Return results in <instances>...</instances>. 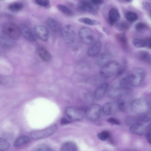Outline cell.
Returning a JSON list of instances; mask_svg holds the SVG:
<instances>
[{
	"instance_id": "cell-31",
	"label": "cell",
	"mask_w": 151,
	"mask_h": 151,
	"mask_svg": "<svg viewBox=\"0 0 151 151\" xmlns=\"http://www.w3.org/2000/svg\"><path fill=\"white\" fill-rule=\"evenodd\" d=\"M14 41L3 34L1 37V44L5 47H7L13 45L14 43Z\"/></svg>"
},
{
	"instance_id": "cell-13",
	"label": "cell",
	"mask_w": 151,
	"mask_h": 151,
	"mask_svg": "<svg viewBox=\"0 0 151 151\" xmlns=\"http://www.w3.org/2000/svg\"><path fill=\"white\" fill-rule=\"evenodd\" d=\"M47 24L50 30L56 33H61L62 27L60 23L56 19L48 18L46 21Z\"/></svg>"
},
{
	"instance_id": "cell-46",
	"label": "cell",
	"mask_w": 151,
	"mask_h": 151,
	"mask_svg": "<svg viewBox=\"0 0 151 151\" xmlns=\"http://www.w3.org/2000/svg\"><path fill=\"white\" fill-rule=\"evenodd\" d=\"M107 121L111 124L116 125H119L120 124L119 121L118 119L114 118H109L107 119Z\"/></svg>"
},
{
	"instance_id": "cell-24",
	"label": "cell",
	"mask_w": 151,
	"mask_h": 151,
	"mask_svg": "<svg viewBox=\"0 0 151 151\" xmlns=\"http://www.w3.org/2000/svg\"><path fill=\"white\" fill-rule=\"evenodd\" d=\"M60 149L61 151H77L78 148L74 142L68 141L62 145Z\"/></svg>"
},
{
	"instance_id": "cell-6",
	"label": "cell",
	"mask_w": 151,
	"mask_h": 151,
	"mask_svg": "<svg viewBox=\"0 0 151 151\" xmlns=\"http://www.w3.org/2000/svg\"><path fill=\"white\" fill-rule=\"evenodd\" d=\"M79 36L82 42L86 45H91L94 40V32L91 29L87 27H83L80 29Z\"/></svg>"
},
{
	"instance_id": "cell-50",
	"label": "cell",
	"mask_w": 151,
	"mask_h": 151,
	"mask_svg": "<svg viewBox=\"0 0 151 151\" xmlns=\"http://www.w3.org/2000/svg\"><path fill=\"white\" fill-rule=\"evenodd\" d=\"M91 1L95 5L98 6L102 4L104 0H91Z\"/></svg>"
},
{
	"instance_id": "cell-20",
	"label": "cell",
	"mask_w": 151,
	"mask_h": 151,
	"mask_svg": "<svg viewBox=\"0 0 151 151\" xmlns=\"http://www.w3.org/2000/svg\"><path fill=\"white\" fill-rule=\"evenodd\" d=\"M116 106V104L113 102L109 101L105 103L103 106L102 110L104 114L107 116L113 114L115 111Z\"/></svg>"
},
{
	"instance_id": "cell-33",
	"label": "cell",
	"mask_w": 151,
	"mask_h": 151,
	"mask_svg": "<svg viewBox=\"0 0 151 151\" xmlns=\"http://www.w3.org/2000/svg\"><path fill=\"white\" fill-rule=\"evenodd\" d=\"M127 59L124 58L123 59L119 67L118 71L116 73L117 76H119L123 74L125 71L127 66Z\"/></svg>"
},
{
	"instance_id": "cell-42",
	"label": "cell",
	"mask_w": 151,
	"mask_h": 151,
	"mask_svg": "<svg viewBox=\"0 0 151 151\" xmlns=\"http://www.w3.org/2000/svg\"><path fill=\"white\" fill-rule=\"evenodd\" d=\"M98 138L101 140H106L110 137L109 133L107 131H104L97 134Z\"/></svg>"
},
{
	"instance_id": "cell-28",
	"label": "cell",
	"mask_w": 151,
	"mask_h": 151,
	"mask_svg": "<svg viewBox=\"0 0 151 151\" xmlns=\"http://www.w3.org/2000/svg\"><path fill=\"white\" fill-rule=\"evenodd\" d=\"M78 21L82 23L90 25H99L100 23V21L98 20L87 17L80 18L78 19Z\"/></svg>"
},
{
	"instance_id": "cell-8",
	"label": "cell",
	"mask_w": 151,
	"mask_h": 151,
	"mask_svg": "<svg viewBox=\"0 0 151 151\" xmlns=\"http://www.w3.org/2000/svg\"><path fill=\"white\" fill-rule=\"evenodd\" d=\"M102 111V108L99 105L92 104L86 108L85 114L88 119L96 121L99 117Z\"/></svg>"
},
{
	"instance_id": "cell-1",
	"label": "cell",
	"mask_w": 151,
	"mask_h": 151,
	"mask_svg": "<svg viewBox=\"0 0 151 151\" xmlns=\"http://www.w3.org/2000/svg\"><path fill=\"white\" fill-rule=\"evenodd\" d=\"M144 70L139 67L132 69L131 73L127 76L133 87H137L141 84L145 77Z\"/></svg>"
},
{
	"instance_id": "cell-5",
	"label": "cell",
	"mask_w": 151,
	"mask_h": 151,
	"mask_svg": "<svg viewBox=\"0 0 151 151\" xmlns=\"http://www.w3.org/2000/svg\"><path fill=\"white\" fill-rule=\"evenodd\" d=\"M58 128L57 125L55 124L44 129L32 131L30 133V136L34 139L43 138L53 134L57 131Z\"/></svg>"
},
{
	"instance_id": "cell-48",
	"label": "cell",
	"mask_w": 151,
	"mask_h": 151,
	"mask_svg": "<svg viewBox=\"0 0 151 151\" xmlns=\"http://www.w3.org/2000/svg\"><path fill=\"white\" fill-rule=\"evenodd\" d=\"M145 100L148 108H151V93L147 95Z\"/></svg>"
},
{
	"instance_id": "cell-12",
	"label": "cell",
	"mask_w": 151,
	"mask_h": 151,
	"mask_svg": "<svg viewBox=\"0 0 151 151\" xmlns=\"http://www.w3.org/2000/svg\"><path fill=\"white\" fill-rule=\"evenodd\" d=\"M117 102L118 108L121 111H126L128 109L129 99L126 94H120L118 97Z\"/></svg>"
},
{
	"instance_id": "cell-15",
	"label": "cell",
	"mask_w": 151,
	"mask_h": 151,
	"mask_svg": "<svg viewBox=\"0 0 151 151\" xmlns=\"http://www.w3.org/2000/svg\"><path fill=\"white\" fill-rule=\"evenodd\" d=\"M120 15L119 11L116 8H113L109 10L108 15V22L109 24L113 26L119 20Z\"/></svg>"
},
{
	"instance_id": "cell-23",
	"label": "cell",
	"mask_w": 151,
	"mask_h": 151,
	"mask_svg": "<svg viewBox=\"0 0 151 151\" xmlns=\"http://www.w3.org/2000/svg\"><path fill=\"white\" fill-rule=\"evenodd\" d=\"M116 37L123 48L124 50H127L129 48V45L125 34L124 32L118 33L116 35Z\"/></svg>"
},
{
	"instance_id": "cell-39",
	"label": "cell",
	"mask_w": 151,
	"mask_h": 151,
	"mask_svg": "<svg viewBox=\"0 0 151 151\" xmlns=\"http://www.w3.org/2000/svg\"><path fill=\"white\" fill-rule=\"evenodd\" d=\"M125 122L127 125L130 126L138 123V120L135 118L131 116L126 117Z\"/></svg>"
},
{
	"instance_id": "cell-44",
	"label": "cell",
	"mask_w": 151,
	"mask_h": 151,
	"mask_svg": "<svg viewBox=\"0 0 151 151\" xmlns=\"http://www.w3.org/2000/svg\"><path fill=\"white\" fill-rule=\"evenodd\" d=\"M35 1L38 5L45 7L48 6L50 3L49 0H35Z\"/></svg>"
},
{
	"instance_id": "cell-45",
	"label": "cell",
	"mask_w": 151,
	"mask_h": 151,
	"mask_svg": "<svg viewBox=\"0 0 151 151\" xmlns=\"http://www.w3.org/2000/svg\"><path fill=\"white\" fill-rule=\"evenodd\" d=\"M142 7L145 10H149L151 8V0H145L142 3Z\"/></svg>"
},
{
	"instance_id": "cell-36",
	"label": "cell",
	"mask_w": 151,
	"mask_h": 151,
	"mask_svg": "<svg viewBox=\"0 0 151 151\" xmlns=\"http://www.w3.org/2000/svg\"><path fill=\"white\" fill-rule=\"evenodd\" d=\"M107 53L110 55H115L117 53L116 48L111 44L108 43L106 46Z\"/></svg>"
},
{
	"instance_id": "cell-43",
	"label": "cell",
	"mask_w": 151,
	"mask_h": 151,
	"mask_svg": "<svg viewBox=\"0 0 151 151\" xmlns=\"http://www.w3.org/2000/svg\"><path fill=\"white\" fill-rule=\"evenodd\" d=\"M35 150L41 151L53 150L48 145L43 143L41 144L37 145L35 148Z\"/></svg>"
},
{
	"instance_id": "cell-14",
	"label": "cell",
	"mask_w": 151,
	"mask_h": 151,
	"mask_svg": "<svg viewBox=\"0 0 151 151\" xmlns=\"http://www.w3.org/2000/svg\"><path fill=\"white\" fill-rule=\"evenodd\" d=\"M137 58L139 61L151 66V53L146 50H140L136 54Z\"/></svg>"
},
{
	"instance_id": "cell-41",
	"label": "cell",
	"mask_w": 151,
	"mask_h": 151,
	"mask_svg": "<svg viewBox=\"0 0 151 151\" xmlns=\"http://www.w3.org/2000/svg\"><path fill=\"white\" fill-rule=\"evenodd\" d=\"M145 134L147 141L149 143L151 144V123L146 127Z\"/></svg>"
},
{
	"instance_id": "cell-16",
	"label": "cell",
	"mask_w": 151,
	"mask_h": 151,
	"mask_svg": "<svg viewBox=\"0 0 151 151\" xmlns=\"http://www.w3.org/2000/svg\"><path fill=\"white\" fill-rule=\"evenodd\" d=\"M21 34L27 40L31 42L35 41V36L30 28L25 24L21 25L20 28Z\"/></svg>"
},
{
	"instance_id": "cell-49",
	"label": "cell",
	"mask_w": 151,
	"mask_h": 151,
	"mask_svg": "<svg viewBox=\"0 0 151 151\" xmlns=\"http://www.w3.org/2000/svg\"><path fill=\"white\" fill-rule=\"evenodd\" d=\"M71 120L68 119L65 117H62L60 119V123L62 124L66 125L70 124Z\"/></svg>"
},
{
	"instance_id": "cell-35",
	"label": "cell",
	"mask_w": 151,
	"mask_h": 151,
	"mask_svg": "<svg viewBox=\"0 0 151 151\" xmlns=\"http://www.w3.org/2000/svg\"><path fill=\"white\" fill-rule=\"evenodd\" d=\"M125 18L129 22H134L138 19V16L135 12L132 11L127 12L125 14Z\"/></svg>"
},
{
	"instance_id": "cell-17",
	"label": "cell",
	"mask_w": 151,
	"mask_h": 151,
	"mask_svg": "<svg viewBox=\"0 0 151 151\" xmlns=\"http://www.w3.org/2000/svg\"><path fill=\"white\" fill-rule=\"evenodd\" d=\"M102 47V43L100 41L94 42L90 47L88 51V54L90 57L97 55L100 52Z\"/></svg>"
},
{
	"instance_id": "cell-32",
	"label": "cell",
	"mask_w": 151,
	"mask_h": 151,
	"mask_svg": "<svg viewBox=\"0 0 151 151\" xmlns=\"http://www.w3.org/2000/svg\"><path fill=\"white\" fill-rule=\"evenodd\" d=\"M57 7L61 12L66 16H70L73 14L72 11L65 5L60 4L57 5Z\"/></svg>"
},
{
	"instance_id": "cell-47",
	"label": "cell",
	"mask_w": 151,
	"mask_h": 151,
	"mask_svg": "<svg viewBox=\"0 0 151 151\" xmlns=\"http://www.w3.org/2000/svg\"><path fill=\"white\" fill-rule=\"evenodd\" d=\"M145 47L151 49V37L144 39Z\"/></svg>"
},
{
	"instance_id": "cell-30",
	"label": "cell",
	"mask_w": 151,
	"mask_h": 151,
	"mask_svg": "<svg viewBox=\"0 0 151 151\" xmlns=\"http://www.w3.org/2000/svg\"><path fill=\"white\" fill-rule=\"evenodd\" d=\"M139 119L143 122H151V110H147L140 114Z\"/></svg>"
},
{
	"instance_id": "cell-27",
	"label": "cell",
	"mask_w": 151,
	"mask_h": 151,
	"mask_svg": "<svg viewBox=\"0 0 151 151\" xmlns=\"http://www.w3.org/2000/svg\"><path fill=\"white\" fill-rule=\"evenodd\" d=\"M115 27L118 31L124 32L127 30L129 28L130 24L128 22L125 21L118 22L115 24Z\"/></svg>"
},
{
	"instance_id": "cell-18",
	"label": "cell",
	"mask_w": 151,
	"mask_h": 151,
	"mask_svg": "<svg viewBox=\"0 0 151 151\" xmlns=\"http://www.w3.org/2000/svg\"><path fill=\"white\" fill-rule=\"evenodd\" d=\"M110 55L107 53H101L98 55L95 59V63L99 67H103L109 62Z\"/></svg>"
},
{
	"instance_id": "cell-40",
	"label": "cell",
	"mask_w": 151,
	"mask_h": 151,
	"mask_svg": "<svg viewBox=\"0 0 151 151\" xmlns=\"http://www.w3.org/2000/svg\"><path fill=\"white\" fill-rule=\"evenodd\" d=\"M148 27L147 25L145 23L140 22L137 23L134 27L135 29L137 31L141 32L146 30Z\"/></svg>"
},
{
	"instance_id": "cell-9",
	"label": "cell",
	"mask_w": 151,
	"mask_h": 151,
	"mask_svg": "<svg viewBox=\"0 0 151 151\" xmlns=\"http://www.w3.org/2000/svg\"><path fill=\"white\" fill-rule=\"evenodd\" d=\"M65 114L68 118L70 120L80 121L83 119L84 112L81 109L72 107H67L65 109Z\"/></svg>"
},
{
	"instance_id": "cell-21",
	"label": "cell",
	"mask_w": 151,
	"mask_h": 151,
	"mask_svg": "<svg viewBox=\"0 0 151 151\" xmlns=\"http://www.w3.org/2000/svg\"><path fill=\"white\" fill-rule=\"evenodd\" d=\"M38 55L43 61L48 62L50 61L52 59V56L49 51L45 48L43 47H39L37 50Z\"/></svg>"
},
{
	"instance_id": "cell-29",
	"label": "cell",
	"mask_w": 151,
	"mask_h": 151,
	"mask_svg": "<svg viewBox=\"0 0 151 151\" xmlns=\"http://www.w3.org/2000/svg\"><path fill=\"white\" fill-rule=\"evenodd\" d=\"M121 88L119 85H114L112 86L108 91L109 96L112 98L118 97L121 94Z\"/></svg>"
},
{
	"instance_id": "cell-19",
	"label": "cell",
	"mask_w": 151,
	"mask_h": 151,
	"mask_svg": "<svg viewBox=\"0 0 151 151\" xmlns=\"http://www.w3.org/2000/svg\"><path fill=\"white\" fill-rule=\"evenodd\" d=\"M146 127L143 124L139 123L130 127L129 131L132 133L139 135H142L145 132Z\"/></svg>"
},
{
	"instance_id": "cell-53",
	"label": "cell",
	"mask_w": 151,
	"mask_h": 151,
	"mask_svg": "<svg viewBox=\"0 0 151 151\" xmlns=\"http://www.w3.org/2000/svg\"><path fill=\"white\" fill-rule=\"evenodd\" d=\"M127 1L128 2H131L132 1V0H124Z\"/></svg>"
},
{
	"instance_id": "cell-26",
	"label": "cell",
	"mask_w": 151,
	"mask_h": 151,
	"mask_svg": "<svg viewBox=\"0 0 151 151\" xmlns=\"http://www.w3.org/2000/svg\"><path fill=\"white\" fill-rule=\"evenodd\" d=\"M30 139L28 137L22 136L19 137L15 141L14 145L15 147H18L29 142Z\"/></svg>"
},
{
	"instance_id": "cell-7",
	"label": "cell",
	"mask_w": 151,
	"mask_h": 151,
	"mask_svg": "<svg viewBox=\"0 0 151 151\" xmlns=\"http://www.w3.org/2000/svg\"><path fill=\"white\" fill-rule=\"evenodd\" d=\"M65 42L68 44L73 43L76 39V34L73 27L67 24L63 27L61 33Z\"/></svg>"
},
{
	"instance_id": "cell-52",
	"label": "cell",
	"mask_w": 151,
	"mask_h": 151,
	"mask_svg": "<svg viewBox=\"0 0 151 151\" xmlns=\"http://www.w3.org/2000/svg\"><path fill=\"white\" fill-rule=\"evenodd\" d=\"M149 14L150 17H151V8L149 10Z\"/></svg>"
},
{
	"instance_id": "cell-10",
	"label": "cell",
	"mask_w": 151,
	"mask_h": 151,
	"mask_svg": "<svg viewBox=\"0 0 151 151\" xmlns=\"http://www.w3.org/2000/svg\"><path fill=\"white\" fill-rule=\"evenodd\" d=\"M132 110L137 114H141L147 110L148 108L145 100L141 98L133 100L130 104Z\"/></svg>"
},
{
	"instance_id": "cell-38",
	"label": "cell",
	"mask_w": 151,
	"mask_h": 151,
	"mask_svg": "<svg viewBox=\"0 0 151 151\" xmlns=\"http://www.w3.org/2000/svg\"><path fill=\"white\" fill-rule=\"evenodd\" d=\"M133 43L137 48H141L145 47L144 39L135 38L133 40Z\"/></svg>"
},
{
	"instance_id": "cell-25",
	"label": "cell",
	"mask_w": 151,
	"mask_h": 151,
	"mask_svg": "<svg viewBox=\"0 0 151 151\" xmlns=\"http://www.w3.org/2000/svg\"><path fill=\"white\" fill-rule=\"evenodd\" d=\"M119 85L122 89L125 91H130L132 87L127 76L121 79L119 83Z\"/></svg>"
},
{
	"instance_id": "cell-2",
	"label": "cell",
	"mask_w": 151,
	"mask_h": 151,
	"mask_svg": "<svg viewBox=\"0 0 151 151\" xmlns=\"http://www.w3.org/2000/svg\"><path fill=\"white\" fill-rule=\"evenodd\" d=\"M2 31L3 34L14 40L19 39L21 34L20 28L11 22L4 24L2 26Z\"/></svg>"
},
{
	"instance_id": "cell-4",
	"label": "cell",
	"mask_w": 151,
	"mask_h": 151,
	"mask_svg": "<svg viewBox=\"0 0 151 151\" xmlns=\"http://www.w3.org/2000/svg\"><path fill=\"white\" fill-rule=\"evenodd\" d=\"M78 7L80 10L93 15L96 14L99 10L98 6L94 4L91 0H80Z\"/></svg>"
},
{
	"instance_id": "cell-51",
	"label": "cell",
	"mask_w": 151,
	"mask_h": 151,
	"mask_svg": "<svg viewBox=\"0 0 151 151\" xmlns=\"http://www.w3.org/2000/svg\"><path fill=\"white\" fill-rule=\"evenodd\" d=\"M103 30L107 35L109 34V31L108 29L106 27H103L102 28Z\"/></svg>"
},
{
	"instance_id": "cell-11",
	"label": "cell",
	"mask_w": 151,
	"mask_h": 151,
	"mask_svg": "<svg viewBox=\"0 0 151 151\" xmlns=\"http://www.w3.org/2000/svg\"><path fill=\"white\" fill-rule=\"evenodd\" d=\"M34 32L36 36L41 40L46 41L48 39L49 31L46 27L42 25H37L34 27Z\"/></svg>"
},
{
	"instance_id": "cell-37",
	"label": "cell",
	"mask_w": 151,
	"mask_h": 151,
	"mask_svg": "<svg viewBox=\"0 0 151 151\" xmlns=\"http://www.w3.org/2000/svg\"><path fill=\"white\" fill-rule=\"evenodd\" d=\"M10 147V143L6 139L0 138V151H5L9 149Z\"/></svg>"
},
{
	"instance_id": "cell-22",
	"label": "cell",
	"mask_w": 151,
	"mask_h": 151,
	"mask_svg": "<svg viewBox=\"0 0 151 151\" xmlns=\"http://www.w3.org/2000/svg\"><path fill=\"white\" fill-rule=\"evenodd\" d=\"M109 86L108 83H102L95 91L94 95L98 99H101L104 95Z\"/></svg>"
},
{
	"instance_id": "cell-3",
	"label": "cell",
	"mask_w": 151,
	"mask_h": 151,
	"mask_svg": "<svg viewBox=\"0 0 151 151\" xmlns=\"http://www.w3.org/2000/svg\"><path fill=\"white\" fill-rule=\"evenodd\" d=\"M119 65L118 63L116 61L109 62L102 67L99 71L100 74L104 78H110L116 74Z\"/></svg>"
},
{
	"instance_id": "cell-34",
	"label": "cell",
	"mask_w": 151,
	"mask_h": 151,
	"mask_svg": "<svg viewBox=\"0 0 151 151\" xmlns=\"http://www.w3.org/2000/svg\"><path fill=\"white\" fill-rule=\"evenodd\" d=\"M23 7L22 3L18 2H14L9 4L8 8L11 11L17 12L21 10Z\"/></svg>"
}]
</instances>
